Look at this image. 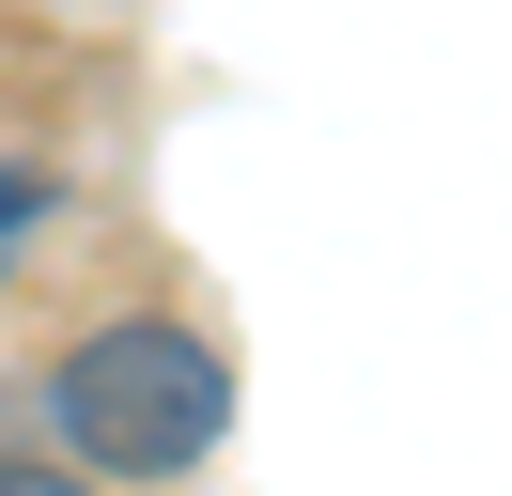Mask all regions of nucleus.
Listing matches in <instances>:
<instances>
[{
	"instance_id": "1",
	"label": "nucleus",
	"mask_w": 512,
	"mask_h": 496,
	"mask_svg": "<svg viewBox=\"0 0 512 496\" xmlns=\"http://www.w3.org/2000/svg\"><path fill=\"white\" fill-rule=\"evenodd\" d=\"M47 434L78 481H187L233 434V357L171 310H109L47 357Z\"/></svg>"
},
{
	"instance_id": "2",
	"label": "nucleus",
	"mask_w": 512,
	"mask_h": 496,
	"mask_svg": "<svg viewBox=\"0 0 512 496\" xmlns=\"http://www.w3.org/2000/svg\"><path fill=\"white\" fill-rule=\"evenodd\" d=\"M47 202H63V186H47V171H16V155H0V264H16V248L47 233Z\"/></svg>"
},
{
	"instance_id": "3",
	"label": "nucleus",
	"mask_w": 512,
	"mask_h": 496,
	"mask_svg": "<svg viewBox=\"0 0 512 496\" xmlns=\"http://www.w3.org/2000/svg\"><path fill=\"white\" fill-rule=\"evenodd\" d=\"M0 496H94L78 465H32V450H0Z\"/></svg>"
}]
</instances>
